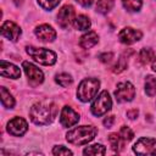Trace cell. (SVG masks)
<instances>
[{
	"label": "cell",
	"mask_w": 156,
	"mask_h": 156,
	"mask_svg": "<svg viewBox=\"0 0 156 156\" xmlns=\"http://www.w3.org/2000/svg\"><path fill=\"white\" fill-rule=\"evenodd\" d=\"M108 141H110V144H111V147H112L113 151H116V152H119V151L123 149V144L126 143V141L121 138V135L117 134V133H112V134H110V136H108Z\"/></svg>",
	"instance_id": "19"
},
{
	"label": "cell",
	"mask_w": 156,
	"mask_h": 156,
	"mask_svg": "<svg viewBox=\"0 0 156 156\" xmlns=\"http://www.w3.org/2000/svg\"><path fill=\"white\" fill-rule=\"evenodd\" d=\"M152 58H154V51H152L150 48H144V49L140 50L139 61H140L143 65H147Z\"/></svg>",
	"instance_id": "23"
},
{
	"label": "cell",
	"mask_w": 156,
	"mask_h": 156,
	"mask_svg": "<svg viewBox=\"0 0 156 156\" xmlns=\"http://www.w3.org/2000/svg\"><path fill=\"white\" fill-rule=\"evenodd\" d=\"M112 57H113V54H112V52H105V54L99 55V60H100L101 62H104V63L110 62V61L112 60Z\"/></svg>",
	"instance_id": "30"
},
{
	"label": "cell",
	"mask_w": 156,
	"mask_h": 156,
	"mask_svg": "<svg viewBox=\"0 0 156 156\" xmlns=\"http://www.w3.org/2000/svg\"><path fill=\"white\" fill-rule=\"evenodd\" d=\"M138 110L136 108H133V110H129L128 112H127V116L130 118V119H134V118H136L138 117Z\"/></svg>",
	"instance_id": "32"
},
{
	"label": "cell",
	"mask_w": 156,
	"mask_h": 156,
	"mask_svg": "<svg viewBox=\"0 0 156 156\" xmlns=\"http://www.w3.org/2000/svg\"><path fill=\"white\" fill-rule=\"evenodd\" d=\"M111 106H112V100L110 98V94L106 90H104L94 100V102L91 105V112L95 116H101V115L106 113L111 108Z\"/></svg>",
	"instance_id": "5"
},
{
	"label": "cell",
	"mask_w": 156,
	"mask_h": 156,
	"mask_svg": "<svg viewBox=\"0 0 156 156\" xmlns=\"http://www.w3.org/2000/svg\"><path fill=\"white\" fill-rule=\"evenodd\" d=\"M34 33L35 35L41 40V41H45V43H49V41H52L55 38H56V32L55 29L49 26V24H40L35 29H34Z\"/></svg>",
	"instance_id": "14"
},
{
	"label": "cell",
	"mask_w": 156,
	"mask_h": 156,
	"mask_svg": "<svg viewBox=\"0 0 156 156\" xmlns=\"http://www.w3.org/2000/svg\"><path fill=\"white\" fill-rule=\"evenodd\" d=\"M145 91L149 96L156 95V78L152 76H149L145 80Z\"/></svg>",
	"instance_id": "22"
},
{
	"label": "cell",
	"mask_w": 156,
	"mask_h": 156,
	"mask_svg": "<svg viewBox=\"0 0 156 156\" xmlns=\"http://www.w3.org/2000/svg\"><path fill=\"white\" fill-rule=\"evenodd\" d=\"M22 67L24 68V72H26V74L28 77V80H29L32 87H37V85L43 83L44 74H43V72L38 67H35L33 63H30L28 61H23Z\"/></svg>",
	"instance_id": "8"
},
{
	"label": "cell",
	"mask_w": 156,
	"mask_h": 156,
	"mask_svg": "<svg viewBox=\"0 0 156 156\" xmlns=\"http://www.w3.org/2000/svg\"><path fill=\"white\" fill-rule=\"evenodd\" d=\"M100 87V82L95 78H85L80 82L77 89V96L80 101L88 102L93 98H95Z\"/></svg>",
	"instance_id": "3"
},
{
	"label": "cell",
	"mask_w": 156,
	"mask_h": 156,
	"mask_svg": "<svg viewBox=\"0 0 156 156\" xmlns=\"http://www.w3.org/2000/svg\"><path fill=\"white\" fill-rule=\"evenodd\" d=\"M133 150L138 155H156V139L141 138L134 144Z\"/></svg>",
	"instance_id": "7"
},
{
	"label": "cell",
	"mask_w": 156,
	"mask_h": 156,
	"mask_svg": "<svg viewBox=\"0 0 156 156\" xmlns=\"http://www.w3.org/2000/svg\"><path fill=\"white\" fill-rule=\"evenodd\" d=\"M27 122L22 117H15L7 123V132L13 136L23 135L27 132Z\"/></svg>",
	"instance_id": "11"
},
{
	"label": "cell",
	"mask_w": 156,
	"mask_h": 156,
	"mask_svg": "<svg viewBox=\"0 0 156 156\" xmlns=\"http://www.w3.org/2000/svg\"><path fill=\"white\" fill-rule=\"evenodd\" d=\"M27 54L33 57L37 62L45 66H51L56 62V54L49 49L44 48H34V46H27Z\"/></svg>",
	"instance_id": "4"
},
{
	"label": "cell",
	"mask_w": 156,
	"mask_h": 156,
	"mask_svg": "<svg viewBox=\"0 0 156 156\" xmlns=\"http://www.w3.org/2000/svg\"><path fill=\"white\" fill-rule=\"evenodd\" d=\"M60 1L61 0H38L39 5L45 10H52L54 7H56L58 5Z\"/></svg>",
	"instance_id": "27"
},
{
	"label": "cell",
	"mask_w": 156,
	"mask_h": 156,
	"mask_svg": "<svg viewBox=\"0 0 156 156\" xmlns=\"http://www.w3.org/2000/svg\"><path fill=\"white\" fill-rule=\"evenodd\" d=\"M52 154L54 155H72V151L71 150H68V149H66L65 146H62V145H58V146H55L54 149H52Z\"/></svg>",
	"instance_id": "29"
},
{
	"label": "cell",
	"mask_w": 156,
	"mask_h": 156,
	"mask_svg": "<svg viewBox=\"0 0 156 156\" xmlns=\"http://www.w3.org/2000/svg\"><path fill=\"white\" fill-rule=\"evenodd\" d=\"M1 67H0V73L2 77H7V78H12V79H17L21 77V71L17 66L6 62L5 60H1L0 62Z\"/></svg>",
	"instance_id": "15"
},
{
	"label": "cell",
	"mask_w": 156,
	"mask_h": 156,
	"mask_svg": "<svg viewBox=\"0 0 156 156\" xmlns=\"http://www.w3.org/2000/svg\"><path fill=\"white\" fill-rule=\"evenodd\" d=\"M135 95V88L129 82H122L117 84V89L115 90V96L118 102H127L133 100Z\"/></svg>",
	"instance_id": "6"
},
{
	"label": "cell",
	"mask_w": 156,
	"mask_h": 156,
	"mask_svg": "<svg viewBox=\"0 0 156 156\" xmlns=\"http://www.w3.org/2000/svg\"><path fill=\"white\" fill-rule=\"evenodd\" d=\"M122 4L127 11L134 12L141 7V0H122Z\"/></svg>",
	"instance_id": "25"
},
{
	"label": "cell",
	"mask_w": 156,
	"mask_h": 156,
	"mask_svg": "<svg viewBox=\"0 0 156 156\" xmlns=\"http://www.w3.org/2000/svg\"><path fill=\"white\" fill-rule=\"evenodd\" d=\"M77 2H79L84 7H88V6H90L93 4V0H77Z\"/></svg>",
	"instance_id": "33"
},
{
	"label": "cell",
	"mask_w": 156,
	"mask_h": 156,
	"mask_svg": "<svg viewBox=\"0 0 156 156\" xmlns=\"http://www.w3.org/2000/svg\"><path fill=\"white\" fill-rule=\"evenodd\" d=\"M141 35L143 34H141L140 30H136L134 28L127 27V28H123L118 33V39L123 44H133V43L138 41L139 39H141Z\"/></svg>",
	"instance_id": "12"
},
{
	"label": "cell",
	"mask_w": 156,
	"mask_h": 156,
	"mask_svg": "<svg viewBox=\"0 0 156 156\" xmlns=\"http://www.w3.org/2000/svg\"><path fill=\"white\" fill-rule=\"evenodd\" d=\"M119 135H121V138H122L124 141H129V140L133 139L134 133L132 132V129H130L129 127H122L121 130H119Z\"/></svg>",
	"instance_id": "28"
},
{
	"label": "cell",
	"mask_w": 156,
	"mask_h": 156,
	"mask_svg": "<svg viewBox=\"0 0 156 156\" xmlns=\"http://www.w3.org/2000/svg\"><path fill=\"white\" fill-rule=\"evenodd\" d=\"M130 54H133L132 50H129L128 54H127V51H124V52L119 56L118 61L116 62V65L113 66V69H112L115 73H121V72H123V71L127 68V65H128V56H129Z\"/></svg>",
	"instance_id": "17"
},
{
	"label": "cell",
	"mask_w": 156,
	"mask_h": 156,
	"mask_svg": "<svg viewBox=\"0 0 156 156\" xmlns=\"http://www.w3.org/2000/svg\"><path fill=\"white\" fill-rule=\"evenodd\" d=\"M152 69L156 72V57L154 58V61H152Z\"/></svg>",
	"instance_id": "34"
},
{
	"label": "cell",
	"mask_w": 156,
	"mask_h": 156,
	"mask_svg": "<svg viewBox=\"0 0 156 156\" xmlns=\"http://www.w3.org/2000/svg\"><path fill=\"white\" fill-rule=\"evenodd\" d=\"M79 121V115L69 106H65L61 111V115H60V123L68 128V127H72L74 126L77 122Z\"/></svg>",
	"instance_id": "10"
},
{
	"label": "cell",
	"mask_w": 156,
	"mask_h": 156,
	"mask_svg": "<svg viewBox=\"0 0 156 156\" xmlns=\"http://www.w3.org/2000/svg\"><path fill=\"white\" fill-rule=\"evenodd\" d=\"M113 122H115V116H108V117H106V118L104 119V124H105V127H107V128H111L112 124H113Z\"/></svg>",
	"instance_id": "31"
},
{
	"label": "cell",
	"mask_w": 156,
	"mask_h": 156,
	"mask_svg": "<svg viewBox=\"0 0 156 156\" xmlns=\"http://www.w3.org/2000/svg\"><path fill=\"white\" fill-rule=\"evenodd\" d=\"M115 5L113 0H98L96 2V11L100 13H107Z\"/></svg>",
	"instance_id": "21"
},
{
	"label": "cell",
	"mask_w": 156,
	"mask_h": 156,
	"mask_svg": "<svg viewBox=\"0 0 156 156\" xmlns=\"http://www.w3.org/2000/svg\"><path fill=\"white\" fill-rule=\"evenodd\" d=\"M105 152H106L105 147L102 145H100V144H95V145L88 146L83 151L84 155H104Z\"/></svg>",
	"instance_id": "24"
},
{
	"label": "cell",
	"mask_w": 156,
	"mask_h": 156,
	"mask_svg": "<svg viewBox=\"0 0 156 156\" xmlns=\"http://www.w3.org/2000/svg\"><path fill=\"white\" fill-rule=\"evenodd\" d=\"M74 17V9L71 5H65L60 9L58 13H57V23L60 24V27L62 28H67L72 22Z\"/></svg>",
	"instance_id": "9"
},
{
	"label": "cell",
	"mask_w": 156,
	"mask_h": 156,
	"mask_svg": "<svg viewBox=\"0 0 156 156\" xmlns=\"http://www.w3.org/2000/svg\"><path fill=\"white\" fill-rule=\"evenodd\" d=\"M56 83H58L61 87H68L72 84V77L67 73H60L56 76Z\"/></svg>",
	"instance_id": "26"
},
{
	"label": "cell",
	"mask_w": 156,
	"mask_h": 156,
	"mask_svg": "<svg viewBox=\"0 0 156 156\" xmlns=\"http://www.w3.org/2000/svg\"><path fill=\"white\" fill-rule=\"evenodd\" d=\"M98 133V129L94 126H80L66 134V139L68 143L74 145H84L91 141Z\"/></svg>",
	"instance_id": "2"
},
{
	"label": "cell",
	"mask_w": 156,
	"mask_h": 156,
	"mask_svg": "<svg viewBox=\"0 0 156 156\" xmlns=\"http://www.w3.org/2000/svg\"><path fill=\"white\" fill-rule=\"evenodd\" d=\"M57 113V107L52 101L45 100L37 102L30 108V119L35 124H48L54 121Z\"/></svg>",
	"instance_id": "1"
},
{
	"label": "cell",
	"mask_w": 156,
	"mask_h": 156,
	"mask_svg": "<svg viewBox=\"0 0 156 156\" xmlns=\"http://www.w3.org/2000/svg\"><path fill=\"white\" fill-rule=\"evenodd\" d=\"M1 34L4 37H6L9 40L16 41L20 38V35H21V28L16 23L6 21L1 26Z\"/></svg>",
	"instance_id": "13"
},
{
	"label": "cell",
	"mask_w": 156,
	"mask_h": 156,
	"mask_svg": "<svg viewBox=\"0 0 156 156\" xmlns=\"http://www.w3.org/2000/svg\"><path fill=\"white\" fill-rule=\"evenodd\" d=\"M1 101L6 108H12L15 105V100H13L12 95L10 94V91L5 87L1 88Z\"/></svg>",
	"instance_id": "20"
},
{
	"label": "cell",
	"mask_w": 156,
	"mask_h": 156,
	"mask_svg": "<svg viewBox=\"0 0 156 156\" xmlns=\"http://www.w3.org/2000/svg\"><path fill=\"white\" fill-rule=\"evenodd\" d=\"M73 26L78 30H87L90 27V20L84 15H79L73 20Z\"/></svg>",
	"instance_id": "18"
},
{
	"label": "cell",
	"mask_w": 156,
	"mask_h": 156,
	"mask_svg": "<svg viewBox=\"0 0 156 156\" xmlns=\"http://www.w3.org/2000/svg\"><path fill=\"white\" fill-rule=\"evenodd\" d=\"M98 40H99L98 34L91 30V32H88L84 35H82V38L79 40V45L83 49H90V48H93L98 43Z\"/></svg>",
	"instance_id": "16"
}]
</instances>
